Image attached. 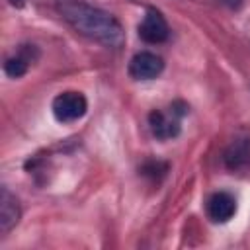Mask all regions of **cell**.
I'll list each match as a JSON object with an SVG mask.
<instances>
[{"mask_svg":"<svg viewBox=\"0 0 250 250\" xmlns=\"http://www.w3.org/2000/svg\"><path fill=\"white\" fill-rule=\"evenodd\" d=\"M61 16L84 37L105 47H119L123 43V29L119 21L96 6L82 0H64L59 4Z\"/></svg>","mask_w":250,"mask_h":250,"instance_id":"1","label":"cell"},{"mask_svg":"<svg viewBox=\"0 0 250 250\" xmlns=\"http://www.w3.org/2000/svg\"><path fill=\"white\" fill-rule=\"evenodd\" d=\"M51 109L57 121L72 123V121H78L86 113L88 102L80 92H62L53 100Z\"/></svg>","mask_w":250,"mask_h":250,"instance_id":"2","label":"cell"},{"mask_svg":"<svg viewBox=\"0 0 250 250\" xmlns=\"http://www.w3.org/2000/svg\"><path fill=\"white\" fill-rule=\"evenodd\" d=\"M168 35H170V29H168L164 16L158 10L148 8L146 16L143 18V21L139 25V37L150 45H156V43H164L168 39Z\"/></svg>","mask_w":250,"mask_h":250,"instance_id":"3","label":"cell"},{"mask_svg":"<svg viewBox=\"0 0 250 250\" xmlns=\"http://www.w3.org/2000/svg\"><path fill=\"white\" fill-rule=\"evenodd\" d=\"M164 68V61L150 53V51H141L129 61V76L135 80H150L156 78Z\"/></svg>","mask_w":250,"mask_h":250,"instance_id":"4","label":"cell"},{"mask_svg":"<svg viewBox=\"0 0 250 250\" xmlns=\"http://www.w3.org/2000/svg\"><path fill=\"white\" fill-rule=\"evenodd\" d=\"M236 213V199L227 191H217L207 199V217L213 223H227Z\"/></svg>","mask_w":250,"mask_h":250,"instance_id":"5","label":"cell"},{"mask_svg":"<svg viewBox=\"0 0 250 250\" xmlns=\"http://www.w3.org/2000/svg\"><path fill=\"white\" fill-rule=\"evenodd\" d=\"M148 127H150V133L160 139V141H168V139H174L178 137L180 133V123L176 117L172 115H166L164 111L160 109H154L148 113Z\"/></svg>","mask_w":250,"mask_h":250,"instance_id":"6","label":"cell"},{"mask_svg":"<svg viewBox=\"0 0 250 250\" xmlns=\"http://www.w3.org/2000/svg\"><path fill=\"white\" fill-rule=\"evenodd\" d=\"M18 221H20L18 199L8 191V188H2L0 191V232L6 234Z\"/></svg>","mask_w":250,"mask_h":250,"instance_id":"7","label":"cell"},{"mask_svg":"<svg viewBox=\"0 0 250 250\" xmlns=\"http://www.w3.org/2000/svg\"><path fill=\"white\" fill-rule=\"evenodd\" d=\"M225 160H227V166L230 170H240V168L248 166L250 164V145L248 143H236V145H232L229 148Z\"/></svg>","mask_w":250,"mask_h":250,"instance_id":"8","label":"cell"},{"mask_svg":"<svg viewBox=\"0 0 250 250\" xmlns=\"http://www.w3.org/2000/svg\"><path fill=\"white\" fill-rule=\"evenodd\" d=\"M4 70L10 78H20L27 72V59L23 57H10L6 62H4Z\"/></svg>","mask_w":250,"mask_h":250,"instance_id":"9","label":"cell"}]
</instances>
